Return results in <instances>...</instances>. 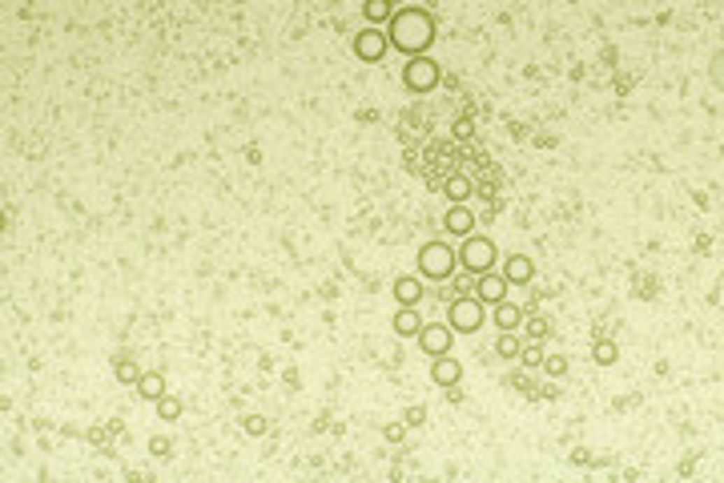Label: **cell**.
Returning a JSON list of instances; mask_svg holds the SVG:
<instances>
[{"instance_id":"1","label":"cell","mask_w":724,"mask_h":483,"mask_svg":"<svg viewBox=\"0 0 724 483\" xmlns=\"http://www.w3.org/2000/svg\"><path fill=\"white\" fill-rule=\"evenodd\" d=\"M434 36V20L423 8H406V13L390 16V45H399L402 52H423Z\"/></svg>"},{"instance_id":"2","label":"cell","mask_w":724,"mask_h":483,"mask_svg":"<svg viewBox=\"0 0 724 483\" xmlns=\"http://www.w3.org/2000/svg\"><path fill=\"white\" fill-rule=\"evenodd\" d=\"M455 262H459V258L450 254L443 241H427V246L418 250V270H423V278H434V282H443V278L455 270Z\"/></svg>"},{"instance_id":"3","label":"cell","mask_w":724,"mask_h":483,"mask_svg":"<svg viewBox=\"0 0 724 483\" xmlns=\"http://www.w3.org/2000/svg\"><path fill=\"white\" fill-rule=\"evenodd\" d=\"M459 262H463L471 274H487L491 266H495V246H491L487 238H471V234H467L463 250H459Z\"/></svg>"},{"instance_id":"4","label":"cell","mask_w":724,"mask_h":483,"mask_svg":"<svg viewBox=\"0 0 724 483\" xmlns=\"http://www.w3.org/2000/svg\"><path fill=\"white\" fill-rule=\"evenodd\" d=\"M450 318V330H463V335H471V330H479L483 326V302L479 298H455L447 310Z\"/></svg>"},{"instance_id":"5","label":"cell","mask_w":724,"mask_h":483,"mask_svg":"<svg viewBox=\"0 0 724 483\" xmlns=\"http://www.w3.org/2000/svg\"><path fill=\"white\" fill-rule=\"evenodd\" d=\"M475 298L487 302V306H499L503 298H507V274H495V270L479 274V282H475Z\"/></svg>"},{"instance_id":"6","label":"cell","mask_w":724,"mask_h":483,"mask_svg":"<svg viewBox=\"0 0 724 483\" xmlns=\"http://www.w3.org/2000/svg\"><path fill=\"white\" fill-rule=\"evenodd\" d=\"M402 77H406L411 89H431L434 80H439V64L427 61V57H415V61L406 64V73H402Z\"/></svg>"},{"instance_id":"7","label":"cell","mask_w":724,"mask_h":483,"mask_svg":"<svg viewBox=\"0 0 724 483\" xmlns=\"http://www.w3.org/2000/svg\"><path fill=\"white\" fill-rule=\"evenodd\" d=\"M354 52L362 57V61H378L386 52V36L378 29H367V32H358V41H354Z\"/></svg>"},{"instance_id":"8","label":"cell","mask_w":724,"mask_h":483,"mask_svg":"<svg viewBox=\"0 0 724 483\" xmlns=\"http://www.w3.org/2000/svg\"><path fill=\"white\" fill-rule=\"evenodd\" d=\"M418 342H423L427 354L439 358V354H447V346H450V330L447 326H423V330H418Z\"/></svg>"},{"instance_id":"9","label":"cell","mask_w":724,"mask_h":483,"mask_svg":"<svg viewBox=\"0 0 724 483\" xmlns=\"http://www.w3.org/2000/svg\"><path fill=\"white\" fill-rule=\"evenodd\" d=\"M443 225H447L450 234H459V238H467L471 234V225H475V214L463 206V202H455V206L447 209V218H443Z\"/></svg>"},{"instance_id":"10","label":"cell","mask_w":724,"mask_h":483,"mask_svg":"<svg viewBox=\"0 0 724 483\" xmlns=\"http://www.w3.org/2000/svg\"><path fill=\"white\" fill-rule=\"evenodd\" d=\"M418 330H423V322H418L415 306H399V314H395V335L411 338V335H418Z\"/></svg>"},{"instance_id":"11","label":"cell","mask_w":724,"mask_h":483,"mask_svg":"<svg viewBox=\"0 0 724 483\" xmlns=\"http://www.w3.org/2000/svg\"><path fill=\"white\" fill-rule=\"evenodd\" d=\"M431 374H434V383H439V386H455V383H459V363H455V358H434Z\"/></svg>"},{"instance_id":"12","label":"cell","mask_w":724,"mask_h":483,"mask_svg":"<svg viewBox=\"0 0 724 483\" xmlns=\"http://www.w3.org/2000/svg\"><path fill=\"white\" fill-rule=\"evenodd\" d=\"M418 294H423L418 278H399V282H395V298H399V306H415Z\"/></svg>"},{"instance_id":"13","label":"cell","mask_w":724,"mask_h":483,"mask_svg":"<svg viewBox=\"0 0 724 483\" xmlns=\"http://www.w3.org/2000/svg\"><path fill=\"white\" fill-rule=\"evenodd\" d=\"M503 274H507V282H531V262L523 254H511V258H507V270H503Z\"/></svg>"},{"instance_id":"14","label":"cell","mask_w":724,"mask_h":483,"mask_svg":"<svg viewBox=\"0 0 724 483\" xmlns=\"http://www.w3.org/2000/svg\"><path fill=\"white\" fill-rule=\"evenodd\" d=\"M519 318H523V314H519V306H511L507 298H503V302L495 306V322H499V330H515V326H519Z\"/></svg>"},{"instance_id":"15","label":"cell","mask_w":724,"mask_h":483,"mask_svg":"<svg viewBox=\"0 0 724 483\" xmlns=\"http://www.w3.org/2000/svg\"><path fill=\"white\" fill-rule=\"evenodd\" d=\"M137 391H141V399H161L165 395V379L161 374H137Z\"/></svg>"},{"instance_id":"16","label":"cell","mask_w":724,"mask_h":483,"mask_svg":"<svg viewBox=\"0 0 724 483\" xmlns=\"http://www.w3.org/2000/svg\"><path fill=\"white\" fill-rule=\"evenodd\" d=\"M362 13H367L370 24H378V20H390V16H395V4H390V0H367Z\"/></svg>"},{"instance_id":"17","label":"cell","mask_w":724,"mask_h":483,"mask_svg":"<svg viewBox=\"0 0 724 483\" xmlns=\"http://www.w3.org/2000/svg\"><path fill=\"white\" fill-rule=\"evenodd\" d=\"M447 197H450V202H467V197H471V181H467V177H450V181H447Z\"/></svg>"},{"instance_id":"18","label":"cell","mask_w":724,"mask_h":483,"mask_svg":"<svg viewBox=\"0 0 724 483\" xmlns=\"http://www.w3.org/2000/svg\"><path fill=\"white\" fill-rule=\"evenodd\" d=\"M157 407H161V419H177V415H181V399H173V395H161Z\"/></svg>"},{"instance_id":"19","label":"cell","mask_w":724,"mask_h":483,"mask_svg":"<svg viewBox=\"0 0 724 483\" xmlns=\"http://www.w3.org/2000/svg\"><path fill=\"white\" fill-rule=\"evenodd\" d=\"M495 351L503 354V358H515V354H519V342H515L511 335H503V338H499V346H495Z\"/></svg>"},{"instance_id":"20","label":"cell","mask_w":724,"mask_h":483,"mask_svg":"<svg viewBox=\"0 0 724 483\" xmlns=\"http://www.w3.org/2000/svg\"><path fill=\"white\" fill-rule=\"evenodd\" d=\"M595 358H599L604 367H608V363H616V346H611V342H599V346H595Z\"/></svg>"},{"instance_id":"21","label":"cell","mask_w":724,"mask_h":483,"mask_svg":"<svg viewBox=\"0 0 724 483\" xmlns=\"http://www.w3.org/2000/svg\"><path fill=\"white\" fill-rule=\"evenodd\" d=\"M246 431H250V435H262V431H266L262 415H250V419H246Z\"/></svg>"},{"instance_id":"22","label":"cell","mask_w":724,"mask_h":483,"mask_svg":"<svg viewBox=\"0 0 724 483\" xmlns=\"http://www.w3.org/2000/svg\"><path fill=\"white\" fill-rule=\"evenodd\" d=\"M527 330H531V338H544V335H547L544 318H531V322H527Z\"/></svg>"},{"instance_id":"23","label":"cell","mask_w":724,"mask_h":483,"mask_svg":"<svg viewBox=\"0 0 724 483\" xmlns=\"http://www.w3.org/2000/svg\"><path fill=\"white\" fill-rule=\"evenodd\" d=\"M523 358H527V363H539V358H544V354H539V342H531V346H523Z\"/></svg>"},{"instance_id":"24","label":"cell","mask_w":724,"mask_h":483,"mask_svg":"<svg viewBox=\"0 0 724 483\" xmlns=\"http://www.w3.org/2000/svg\"><path fill=\"white\" fill-rule=\"evenodd\" d=\"M544 367H547V374H563V367H567V363H563V358H547Z\"/></svg>"},{"instance_id":"25","label":"cell","mask_w":724,"mask_h":483,"mask_svg":"<svg viewBox=\"0 0 724 483\" xmlns=\"http://www.w3.org/2000/svg\"><path fill=\"white\" fill-rule=\"evenodd\" d=\"M406 423H411V427H418V423H423V407H411V411H406Z\"/></svg>"},{"instance_id":"26","label":"cell","mask_w":724,"mask_h":483,"mask_svg":"<svg viewBox=\"0 0 724 483\" xmlns=\"http://www.w3.org/2000/svg\"><path fill=\"white\" fill-rule=\"evenodd\" d=\"M153 451H157V455H169V439H153Z\"/></svg>"},{"instance_id":"27","label":"cell","mask_w":724,"mask_h":483,"mask_svg":"<svg viewBox=\"0 0 724 483\" xmlns=\"http://www.w3.org/2000/svg\"><path fill=\"white\" fill-rule=\"evenodd\" d=\"M117 370H121V379H133V374H137V370H133V363H129V358H125V363H121V367H117Z\"/></svg>"}]
</instances>
